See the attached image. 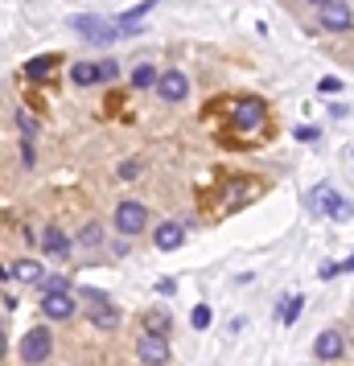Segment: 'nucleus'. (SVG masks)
I'll return each mask as SVG.
<instances>
[{
    "label": "nucleus",
    "instance_id": "obj_4",
    "mask_svg": "<svg viewBox=\"0 0 354 366\" xmlns=\"http://www.w3.org/2000/svg\"><path fill=\"white\" fill-rule=\"evenodd\" d=\"M136 358H140V363H169V342H165V334L144 330L140 342H136Z\"/></svg>",
    "mask_w": 354,
    "mask_h": 366
},
{
    "label": "nucleus",
    "instance_id": "obj_29",
    "mask_svg": "<svg viewBox=\"0 0 354 366\" xmlns=\"http://www.w3.org/2000/svg\"><path fill=\"white\" fill-rule=\"evenodd\" d=\"M0 280H8V268H0Z\"/></svg>",
    "mask_w": 354,
    "mask_h": 366
},
{
    "label": "nucleus",
    "instance_id": "obj_30",
    "mask_svg": "<svg viewBox=\"0 0 354 366\" xmlns=\"http://www.w3.org/2000/svg\"><path fill=\"white\" fill-rule=\"evenodd\" d=\"M309 4H318V8H322V4H330V0H309Z\"/></svg>",
    "mask_w": 354,
    "mask_h": 366
},
{
    "label": "nucleus",
    "instance_id": "obj_14",
    "mask_svg": "<svg viewBox=\"0 0 354 366\" xmlns=\"http://www.w3.org/2000/svg\"><path fill=\"white\" fill-rule=\"evenodd\" d=\"M70 82H74V87H95V82H99L95 62H74V66H70Z\"/></svg>",
    "mask_w": 354,
    "mask_h": 366
},
{
    "label": "nucleus",
    "instance_id": "obj_11",
    "mask_svg": "<svg viewBox=\"0 0 354 366\" xmlns=\"http://www.w3.org/2000/svg\"><path fill=\"white\" fill-rule=\"evenodd\" d=\"M338 198H342V194H338L334 185H318V190L309 194V210H313V214H330Z\"/></svg>",
    "mask_w": 354,
    "mask_h": 366
},
{
    "label": "nucleus",
    "instance_id": "obj_27",
    "mask_svg": "<svg viewBox=\"0 0 354 366\" xmlns=\"http://www.w3.org/2000/svg\"><path fill=\"white\" fill-rule=\"evenodd\" d=\"M322 91L334 95V91H342V82H338V78H322Z\"/></svg>",
    "mask_w": 354,
    "mask_h": 366
},
{
    "label": "nucleus",
    "instance_id": "obj_15",
    "mask_svg": "<svg viewBox=\"0 0 354 366\" xmlns=\"http://www.w3.org/2000/svg\"><path fill=\"white\" fill-rule=\"evenodd\" d=\"M54 66H58V58H54V54H41V58H29V62H25V74H29V78H45Z\"/></svg>",
    "mask_w": 354,
    "mask_h": 366
},
{
    "label": "nucleus",
    "instance_id": "obj_18",
    "mask_svg": "<svg viewBox=\"0 0 354 366\" xmlns=\"http://www.w3.org/2000/svg\"><path fill=\"white\" fill-rule=\"evenodd\" d=\"M37 288H41V293H70V280H66V276H41Z\"/></svg>",
    "mask_w": 354,
    "mask_h": 366
},
{
    "label": "nucleus",
    "instance_id": "obj_3",
    "mask_svg": "<svg viewBox=\"0 0 354 366\" xmlns=\"http://www.w3.org/2000/svg\"><path fill=\"white\" fill-rule=\"evenodd\" d=\"M49 350H54V338H49V330H41V325L21 338V358H25V363H45Z\"/></svg>",
    "mask_w": 354,
    "mask_h": 366
},
{
    "label": "nucleus",
    "instance_id": "obj_20",
    "mask_svg": "<svg viewBox=\"0 0 354 366\" xmlns=\"http://www.w3.org/2000/svg\"><path fill=\"white\" fill-rule=\"evenodd\" d=\"M330 218H334V222H351V218H354V206L346 202V198H338V202H334V210H330Z\"/></svg>",
    "mask_w": 354,
    "mask_h": 366
},
{
    "label": "nucleus",
    "instance_id": "obj_10",
    "mask_svg": "<svg viewBox=\"0 0 354 366\" xmlns=\"http://www.w3.org/2000/svg\"><path fill=\"white\" fill-rule=\"evenodd\" d=\"M153 243H157L161 251H177V247L186 243V227H181V222H161L157 235H153Z\"/></svg>",
    "mask_w": 354,
    "mask_h": 366
},
{
    "label": "nucleus",
    "instance_id": "obj_17",
    "mask_svg": "<svg viewBox=\"0 0 354 366\" xmlns=\"http://www.w3.org/2000/svg\"><path fill=\"white\" fill-rule=\"evenodd\" d=\"M99 243H103V227L99 222H87L78 231V247H99Z\"/></svg>",
    "mask_w": 354,
    "mask_h": 366
},
{
    "label": "nucleus",
    "instance_id": "obj_26",
    "mask_svg": "<svg viewBox=\"0 0 354 366\" xmlns=\"http://www.w3.org/2000/svg\"><path fill=\"white\" fill-rule=\"evenodd\" d=\"M252 194V185H231V194H227V202H239V198H247Z\"/></svg>",
    "mask_w": 354,
    "mask_h": 366
},
{
    "label": "nucleus",
    "instance_id": "obj_23",
    "mask_svg": "<svg viewBox=\"0 0 354 366\" xmlns=\"http://www.w3.org/2000/svg\"><path fill=\"white\" fill-rule=\"evenodd\" d=\"M190 325H194V330H206V325H210V309H206V305H198V309L190 313Z\"/></svg>",
    "mask_w": 354,
    "mask_h": 366
},
{
    "label": "nucleus",
    "instance_id": "obj_8",
    "mask_svg": "<svg viewBox=\"0 0 354 366\" xmlns=\"http://www.w3.org/2000/svg\"><path fill=\"white\" fill-rule=\"evenodd\" d=\"M231 119H235V128H243V132H256V128L264 124V103H260V99H243V103H235Z\"/></svg>",
    "mask_w": 354,
    "mask_h": 366
},
{
    "label": "nucleus",
    "instance_id": "obj_21",
    "mask_svg": "<svg viewBox=\"0 0 354 366\" xmlns=\"http://www.w3.org/2000/svg\"><path fill=\"white\" fill-rule=\"evenodd\" d=\"M95 70H99V82H111V78L120 74V62H115V58H107V62H95Z\"/></svg>",
    "mask_w": 354,
    "mask_h": 366
},
{
    "label": "nucleus",
    "instance_id": "obj_1",
    "mask_svg": "<svg viewBox=\"0 0 354 366\" xmlns=\"http://www.w3.org/2000/svg\"><path fill=\"white\" fill-rule=\"evenodd\" d=\"M144 222H148V206H144V202L128 198V202L115 206V231H120V235H140Z\"/></svg>",
    "mask_w": 354,
    "mask_h": 366
},
{
    "label": "nucleus",
    "instance_id": "obj_7",
    "mask_svg": "<svg viewBox=\"0 0 354 366\" xmlns=\"http://www.w3.org/2000/svg\"><path fill=\"white\" fill-rule=\"evenodd\" d=\"M41 313L49 321H70L74 317V297L70 293H41Z\"/></svg>",
    "mask_w": 354,
    "mask_h": 366
},
{
    "label": "nucleus",
    "instance_id": "obj_13",
    "mask_svg": "<svg viewBox=\"0 0 354 366\" xmlns=\"http://www.w3.org/2000/svg\"><path fill=\"white\" fill-rule=\"evenodd\" d=\"M41 247H45V255H66V251H70V239H66L58 227H45V235H41Z\"/></svg>",
    "mask_w": 354,
    "mask_h": 366
},
{
    "label": "nucleus",
    "instance_id": "obj_24",
    "mask_svg": "<svg viewBox=\"0 0 354 366\" xmlns=\"http://www.w3.org/2000/svg\"><path fill=\"white\" fill-rule=\"evenodd\" d=\"M120 177H124V181H136V177H140V161H124V165H120Z\"/></svg>",
    "mask_w": 354,
    "mask_h": 366
},
{
    "label": "nucleus",
    "instance_id": "obj_12",
    "mask_svg": "<svg viewBox=\"0 0 354 366\" xmlns=\"http://www.w3.org/2000/svg\"><path fill=\"white\" fill-rule=\"evenodd\" d=\"M41 272H45V268H41L37 260H16V264L8 268V276H12L16 284H37V280H41Z\"/></svg>",
    "mask_w": 354,
    "mask_h": 366
},
{
    "label": "nucleus",
    "instance_id": "obj_2",
    "mask_svg": "<svg viewBox=\"0 0 354 366\" xmlns=\"http://www.w3.org/2000/svg\"><path fill=\"white\" fill-rule=\"evenodd\" d=\"M70 25H74L87 41H95V45H107V41H115V37L124 33L120 25H107V21H99V16H74Z\"/></svg>",
    "mask_w": 354,
    "mask_h": 366
},
{
    "label": "nucleus",
    "instance_id": "obj_22",
    "mask_svg": "<svg viewBox=\"0 0 354 366\" xmlns=\"http://www.w3.org/2000/svg\"><path fill=\"white\" fill-rule=\"evenodd\" d=\"M144 330H153V334H169V317H165V313H148V317H144Z\"/></svg>",
    "mask_w": 354,
    "mask_h": 366
},
{
    "label": "nucleus",
    "instance_id": "obj_25",
    "mask_svg": "<svg viewBox=\"0 0 354 366\" xmlns=\"http://www.w3.org/2000/svg\"><path fill=\"white\" fill-rule=\"evenodd\" d=\"M318 136H322V132H318V128H313V124H309V128H297V140H305V144H313V140H318Z\"/></svg>",
    "mask_w": 354,
    "mask_h": 366
},
{
    "label": "nucleus",
    "instance_id": "obj_16",
    "mask_svg": "<svg viewBox=\"0 0 354 366\" xmlns=\"http://www.w3.org/2000/svg\"><path fill=\"white\" fill-rule=\"evenodd\" d=\"M157 74H161V70H153L148 62H140V66L132 70V87H136V91H148V87H157Z\"/></svg>",
    "mask_w": 354,
    "mask_h": 366
},
{
    "label": "nucleus",
    "instance_id": "obj_5",
    "mask_svg": "<svg viewBox=\"0 0 354 366\" xmlns=\"http://www.w3.org/2000/svg\"><path fill=\"white\" fill-rule=\"evenodd\" d=\"M157 91H161L165 103H181L190 95V78L181 70H165V74H157Z\"/></svg>",
    "mask_w": 354,
    "mask_h": 366
},
{
    "label": "nucleus",
    "instance_id": "obj_28",
    "mask_svg": "<svg viewBox=\"0 0 354 366\" xmlns=\"http://www.w3.org/2000/svg\"><path fill=\"white\" fill-rule=\"evenodd\" d=\"M4 350H8V342H4V330H0V358H4Z\"/></svg>",
    "mask_w": 354,
    "mask_h": 366
},
{
    "label": "nucleus",
    "instance_id": "obj_6",
    "mask_svg": "<svg viewBox=\"0 0 354 366\" xmlns=\"http://www.w3.org/2000/svg\"><path fill=\"white\" fill-rule=\"evenodd\" d=\"M322 25H326L330 33H351L354 29V12L342 4V0H330V4H322Z\"/></svg>",
    "mask_w": 354,
    "mask_h": 366
},
{
    "label": "nucleus",
    "instance_id": "obj_19",
    "mask_svg": "<svg viewBox=\"0 0 354 366\" xmlns=\"http://www.w3.org/2000/svg\"><path fill=\"white\" fill-rule=\"evenodd\" d=\"M301 305H305V297H289V301H285V313H280V321H285V325H293V321L301 317Z\"/></svg>",
    "mask_w": 354,
    "mask_h": 366
},
{
    "label": "nucleus",
    "instance_id": "obj_9",
    "mask_svg": "<svg viewBox=\"0 0 354 366\" xmlns=\"http://www.w3.org/2000/svg\"><path fill=\"white\" fill-rule=\"evenodd\" d=\"M342 350H346V342H342V330H322V334H318V342H313V354H318L322 363H330V358H342Z\"/></svg>",
    "mask_w": 354,
    "mask_h": 366
}]
</instances>
